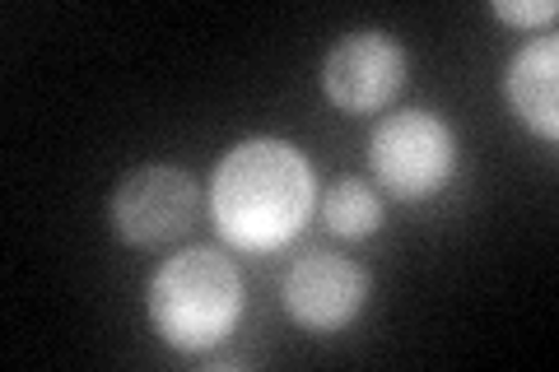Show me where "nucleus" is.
Wrapping results in <instances>:
<instances>
[{
	"label": "nucleus",
	"instance_id": "1",
	"mask_svg": "<svg viewBox=\"0 0 559 372\" xmlns=\"http://www.w3.org/2000/svg\"><path fill=\"white\" fill-rule=\"evenodd\" d=\"M312 209V172L289 140H242L219 158L210 182V215L219 233L248 247L271 252L304 228Z\"/></svg>",
	"mask_w": 559,
	"mask_h": 372
},
{
	"label": "nucleus",
	"instance_id": "2",
	"mask_svg": "<svg viewBox=\"0 0 559 372\" xmlns=\"http://www.w3.org/2000/svg\"><path fill=\"white\" fill-rule=\"evenodd\" d=\"M242 312V279L215 247H187L168 256L150 285V316L178 349H210L234 331Z\"/></svg>",
	"mask_w": 559,
	"mask_h": 372
},
{
	"label": "nucleus",
	"instance_id": "3",
	"mask_svg": "<svg viewBox=\"0 0 559 372\" xmlns=\"http://www.w3.org/2000/svg\"><path fill=\"white\" fill-rule=\"evenodd\" d=\"M369 154H373L378 182L388 187L396 201H425L448 182L457 145H452V131L439 117L415 108V112H396L382 121L373 131Z\"/></svg>",
	"mask_w": 559,
	"mask_h": 372
},
{
	"label": "nucleus",
	"instance_id": "4",
	"mask_svg": "<svg viewBox=\"0 0 559 372\" xmlns=\"http://www.w3.org/2000/svg\"><path fill=\"white\" fill-rule=\"evenodd\" d=\"M197 205H201V191L182 168L145 164V168L121 177V187L112 196V219H117V233L127 242L164 247L191 228Z\"/></svg>",
	"mask_w": 559,
	"mask_h": 372
},
{
	"label": "nucleus",
	"instance_id": "5",
	"mask_svg": "<svg viewBox=\"0 0 559 372\" xmlns=\"http://www.w3.org/2000/svg\"><path fill=\"white\" fill-rule=\"evenodd\" d=\"M401 80H406V51L392 33L359 28L326 51L322 61V88L326 98L345 112H378L396 98Z\"/></svg>",
	"mask_w": 559,
	"mask_h": 372
},
{
	"label": "nucleus",
	"instance_id": "6",
	"mask_svg": "<svg viewBox=\"0 0 559 372\" xmlns=\"http://www.w3.org/2000/svg\"><path fill=\"white\" fill-rule=\"evenodd\" d=\"M369 293V275L341 252H308L285 275V308L308 331H341L355 322Z\"/></svg>",
	"mask_w": 559,
	"mask_h": 372
},
{
	"label": "nucleus",
	"instance_id": "7",
	"mask_svg": "<svg viewBox=\"0 0 559 372\" xmlns=\"http://www.w3.org/2000/svg\"><path fill=\"white\" fill-rule=\"evenodd\" d=\"M503 94L509 108L527 121L540 140H559V43L536 38L513 57L509 75H503Z\"/></svg>",
	"mask_w": 559,
	"mask_h": 372
},
{
	"label": "nucleus",
	"instance_id": "8",
	"mask_svg": "<svg viewBox=\"0 0 559 372\" xmlns=\"http://www.w3.org/2000/svg\"><path fill=\"white\" fill-rule=\"evenodd\" d=\"M322 219H326L331 233H341V238H369L382 224V201L359 182V177H341V182H331L326 196H322Z\"/></svg>",
	"mask_w": 559,
	"mask_h": 372
},
{
	"label": "nucleus",
	"instance_id": "9",
	"mask_svg": "<svg viewBox=\"0 0 559 372\" xmlns=\"http://www.w3.org/2000/svg\"><path fill=\"white\" fill-rule=\"evenodd\" d=\"M555 0H495V14L503 24H540L555 20Z\"/></svg>",
	"mask_w": 559,
	"mask_h": 372
}]
</instances>
